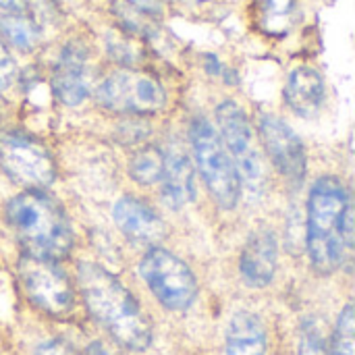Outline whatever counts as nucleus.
I'll use <instances>...</instances> for the list:
<instances>
[{
    "instance_id": "nucleus-10",
    "label": "nucleus",
    "mask_w": 355,
    "mask_h": 355,
    "mask_svg": "<svg viewBox=\"0 0 355 355\" xmlns=\"http://www.w3.org/2000/svg\"><path fill=\"white\" fill-rule=\"evenodd\" d=\"M258 133L266 154L270 156L277 171L295 187H300L306 179L308 158L306 148L297 133L279 116L262 114L258 123Z\"/></svg>"
},
{
    "instance_id": "nucleus-15",
    "label": "nucleus",
    "mask_w": 355,
    "mask_h": 355,
    "mask_svg": "<svg viewBox=\"0 0 355 355\" xmlns=\"http://www.w3.org/2000/svg\"><path fill=\"white\" fill-rule=\"evenodd\" d=\"M285 100L297 116H316L324 104V79L310 67L295 69L287 81Z\"/></svg>"
},
{
    "instance_id": "nucleus-22",
    "label": "nucleus",
    "mask_w": 355,
    "mask_h": 355,
    "mask_svg": "<svg viewBox=\"0 0 355 355\" xmlns=\"http://www.w3.org/2000/svg\"><path fill=\"white\" fill-rule=\"evenodd\" d=\"M35 355H77L62 341H46L37 347Z\"/></svg>"
},
{
    "instance_id": "nucleus-23",
    "label": "nucleus",
    "mask_w": 355,
    "mask_h": 355,
    "mask_svg": "<svg viewBox=\"0 0 355 355\" xmlns=\"http://www.w3.org/2000/svg\"><path fill=\"white\" fill-rule=\"evenodd\" d=\"M127 2L133 4L141 12H150V15H158L160 12V0H127Z\"/></svg>"
},
{
    "instance_id": "nucleus-16",
    "label": "nucleus",
    "mask_w": 355,
    "mask_h": 355,
    "mask_svg": "<svg viewBox=\"0 0 355 355\" xmlns=\"http://www.w3.org/2000/svg\"><path fill=\"white\" fill-rule=\"evenodd\" d=\"M227 355H264L266 354V329L262 320L252 312H237L225 335Z\"/></svg>"
},
{
    "instance_id": "nucleus-7",
    "label": "nucleus",
    "mask_w": 355,
    "mask_h": 355,
    "mask_svg": "<svg viewBox=\"0 0 355 355\" xmlns=\"http://www.w3.org/2000/svg\"><path fill=\"white\" fill-rule=\"evenodd\" d=\"M19 279L27 300L42 312L60 318L73 310V287L54 260L25 254L19 260Z\"/></svg>"
},
{
    "instance_id": "nucleus-1",
    "label": "nucleus",
    "mask_w": 355,
    "mask_h": 355,
    "mask_svg": "<svg viewBox=\"0 0 355 355\" xmlns=\"http://www.w3.org/2000/svg\"><path fill=\"white\" fill-rule=\"evenodd\" d=\"M306 243L312 266L320 275L335 272L354 245V210L339 177H320L308 198Z\"/></svg>"
},
{
    "instance_id": "nucleus-2",
    "label": "nucleus",
    "mask_w": 355,
    "mask_h": 355,
    "mask_svg": "<svg viewBox=\"0 0 355 355\" xmlns=\"http://www.w3.org/2000/svg\"><path fill=\"white\" fill-rule=\"evenodd\" d=\"M77 281L85 308L116 343L133 352H146L150 347L152 324L131 291L112 272L100 264L81 262Z\"/></svg>"
},
{
    "instance_id": "nucleus-14",
    "label": "nucleus",
    "mask_w": 355,
    "mask_h": 355,
    "mask_svg": "<svg viewBox=\"0 0 355 355\" xmlns=\"http://www.w3.org/2000/svg\"><path fill=\"white\" fill-rule=\"evenodd\" d=\"M162 200L168 208H183L196 196L193 164L181 150H171L164 154V171L160 177Z\"/></svg>"
},
{
    "instance_id": "nucleus-8",
    "label": "nucleus",
    "mask_w": 355,
    "mask_h": 355,
    "mask_svg": "<svg viewBox=\"0 0 355 355\" xmlns=\"http://www.w3.org/2000/svg\"><path fill=\"white\" fill-rule=\"evenodd\" d=\"M96 98L100 106L125 114H154L166 104V94L160 83L133 71H116L108 75L100 83Z\"/></svg>"
},
{
    "instance_id": "nucleus-18",
    "label": "nucleus",
    "mask_w": 355,
    "mask_h": 355,
    "mask_svg": "<svg viewBox=\"0 0 355 355\" xmlns=\"http://www.w3.org/2000/svg\"><path fill=\"white\" fill-rule=\"evenodd\" d=\"M162 171H164V154L154 146L139 148L129 162L131 179L139 185H146V187L160 183Z\"/></svg>"
},
{
    "instance_id": "nucleus-6",
    "label": "nucleus",
    "mask_w": 355,
    "mask_h": 355,
    "mask_svg": "<svg viewBox=\"0 0 355 355\" xmlns=\"http://www.w3.org/2000/svg\"><path fill=\"white\" fill-rule=\"evenodd\" d=\"M139 275L152 295L173 312L187 310L198 295V281L191 268L162 248H152L139 262Z\"/></svg>"
},
{
    "instance_id": "nucleus-24",
    "label": "nucleus",
    "mask_w": 355,
    "mask_h": 355,
    "mask_svg": "<svg viewBox=\"0 0 355 355\" xmlns=\"http://www.w3.org/2000/svg\"><path fill=\"white\" fill-rule=\"evenodd\" d=\"M0 8L4 12H27L29 4L27 0H0Z\"/></svg>"
},
{
    "instance_id": "nucleus-19",
    "label": "nucleus",
    "mask_w": 355,
    "mask_h": 355,
    "mask_svg": "<svg viewBox=\"0 0 355 355\" xmlns=\"http://www.w3.org/2000/svg\"><path fill=\"white\" fill-rule=\"evenodd\" d=\"M355 314L354 306L347 304L343 308V312L339 314L337 327H335V335H333V343L329 355H355Z\"/></svg>"
},
{
    "instance_id": "nucleus-21",
    "label": "nucleus",
    "mask_w": 355,
    "mask_h": 355,
    "mask_svg": "<svg viewBox=\"0 0 355 355\" xmlns=\"http://www.w3.org/2000/svg\"><path fill=\"white\" fill-rule=\"evenodd\" d=\"M17 77V67H15V60L10 58L6 46L2 44L0 40V89H8L12 85Z\"/></svg>"
},
{
    "instance_id": "nucleus-13",
    "label": "nucleus",
    "mask_w": 355,
    "mask_h": 355,
    "mask_svg": "<svg viewBox=\"0 0 355 355\" xmlns=\"http://www.w3.org/2000/svg\"><path fill=\"white\" fill-rule=\"evenodd\" d=\"M277 260H279V245L275 233L268 229H260L252 233L239 260L243 281L250 287H258V289L266 287L275 279Z\"/></svg>"
},
{
    "instance_id": "nucleus-12",
    "label": "nucleus",
    "mask_w": 355,
    "mask_h": 355,
    "mask_svg": "<svg viewBox=\"0 0 355 355\" xmlns=\"http://www.w3.org/2000/svg\"><path fill=\"white\" fill-rule=\"evenodd\" d=\"M52 87L56 98L67 106H79L89 92V79H87V54L81 46L69 44L56 67L52 77Z\"/></svg>"
},
{
    "instance_id": "nucleus-20",
    "label": "nucleus",
    "mask_w": 355,
    "mask_h": 355,
    "mask_svg": "<svg viewBox=\"0 0 355 355\" xmlns=\"http://www.w3.org/2000/svg\"><path fill=\"white\" fill-rule=\"evenodd\" d=\"M297 355H329V345L322 335V329L316 320H308L304 324V333L300 339V354Z\"/></svg>"
},
{
    "instance_id": "nucleus-5",
    "label": "nucleus",
    "mask_w": 355,
    "mask_h": 355,
    "mask_svg": "<svg viewBox=\"0 0 355 355\" xmlns=\"http://www.w3.org/2000/svg\"><path fill=\"white\" fill-rule=\"evenodd\" d=\"M216 121L223 144L237 168L241 187H245L252 196L260 193L264 185V168L256 148V133L245 110L233 100H225L216 108Z\"/></svg>"
},
{
    "instance_id": "nucleus-17",
    "label": "nucleus",
    "mask_w": 355,
    "mask_h": 355,
    "mask_svg": "<svg viewBox=\"0 0 355 355\" xmlns=\"http://www.w3.org/2000/svg\"><path fill=\"white\" fill-rule=\"evenodd\" d=\"M0 31L19 50H31L40 40V27L27 12H6L0 17Z\"/></svg>"
},
{
    "instance_id": "nucleus-3",
    "label": "nucleus",
    "mask_w": 355,
    "mask_h": 355,
    "mask_svg": "<svg viewBox=\"0 0 355 355\" xmlns=\"http://www.w3.org/2000/svg\"><path fill=\"white\" fill-rule=\"evenodd\" d=\"M6 218L29 256L60 260L73 248V227L62 206L42 189H25L6 204Z\"/></svg>"
},
{
    "instance_id": "nucleus-25",
    "label": "nucleus",
    "mask_w": 355,
    "mask_h": 355,
    "mask_svg": "<svg viewBox=\"0 0 355 355\" xmlns=\"http://www.w3.org/2000/svg\"><path fill=\"white\" fill-rule=\"evenodd\" d=\"M85 355H119L116 349H112L110 345H106L104 341H94L92 345H87Z\"/></svg>"
},
{
    "instance_id": "nucleus-9",
    "label": "nucleus",
    "mask_w": 355,
    "mask_h": 355,
    "mask_svg": "<svg viewBox=\"0 0 355 355\" xmlns=\"http://www.w3.org/2000/svg\"><path fill=\"white\" fill-rule=\"evenodd\" d=\"M0 166L15 183L27 189H42L50 185L56 175L50 152L23 133L0 135Z\"/></svg>"
},
{
    "instance_id": "nucleus-11",
    "label": "nucleus",
    "mask_w": 355,
    "mask_h": 355,
    "mask_svg": "<svg viewBox=\"0 0 355 355\" xmlns=\"http://www.w3.org/2000/svg\"><path fill=\"white\" fill-rule=\"evenodd\" d=\"M114 223L116 227L123 231V235L137 243V245H156L166 229L162 218L158 216V212L144 200L133 198V196H125L114 204Z\"/></svg>"
},
{
    "instance_id": "nucleus-4",
    "label": "nucleus",
    "mask_w": 355,
    "mask_h": 355,
    "mask_svg": "<svg viewBox=\"0 0 355 355\" xmlns=\"http://www.w3.org/2000/svg\"><path fill=\"white\" fill-rule=\"evenodd\" d=\"M189 139L196 164L210 196L220 208H235L241 198V181L220 135L206 119H193L189 127Z\"/></svg>"
}]
</instances>
